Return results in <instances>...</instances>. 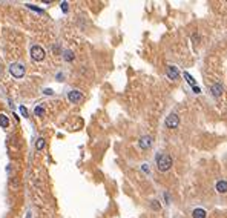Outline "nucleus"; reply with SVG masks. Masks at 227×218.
<instances>
[{
    "instance_id": "f257e3e1",
    "label": "nucleus",
    "mask_w": 227,
    "mask_h": 218,
    "mask_svg": "<svg viewBox=\"0 0 227 218\" xmlns=\"http://www.w3.org/2000/svg\"><path fill=\"white\" fill-rule=\"evenodd\" d=\"M173 164V160L169 154H158L157 155V167L160 172H167L170 171Z\"/></svg>"
},
{
    "instance_id": "f03ea898",
    "label": "nucleus",
    "mask_w": 227,
    "mask_h": 218,
    "mask_svg": "<svg viewBox=\"0 0 227 218\" xmlns=\"http://www.w3.org/2000/svg\"><path fill=\"white\" fill-rule=\"evenodd\" d=\"M44 55H46V52L44 49L40 45H32L31 46V59L34 61H42L44 59Z\"/></svg>"
},
{
    "instance_id": "7ed1b4c3",
    "label": "nucleus",
    "mask_w": 227,
    "mask_h": 218,
    "mask_svg": "<svg viewBox=\"0 0 227 218\" xmlns=\"http://www.w3.org/2000/svg\"><path fill=\"white\" fill-rule=\"evenodd\" d=\"M9 72L14 78H22L25 75V66L22 63H11L9 65Z\"/></svg>"
},
{
    "instance_id": "20e7f679",
    "label": "nucleus",
    "mask_w": 227,
    "mask_h": 218,
    "mask_svg": "<svg viewBox=\"0 0 227 218\" xmlns=\"http://www.w3.org/2000/svg\"><path fill=\"white\" fill-rule=\"evenodd\" d=\"M164 124H166L167 129H176L178 126H180V117H178L176 114L167 115V118H166V121H164Z\"/></svg>"
},
{
    "instance_id": "39448f33",
    "label": "nucleus",
    "mask_w": 227,
    "mask_h": 218,
    "mask_svg": "<svg viewBox=\"0 0 227 218\" xmlns=\"http://www.w3.org/2000/svg\"><path fill=\"white\" fill-rule=\"evenodd\" d=\"M166 75L172 80V82L180 80V71H178V68L176 66H173V65H169L166 68Z\"/></svg>"
},
{
    "instance_id": "423d86ee",
    "label": "nucleus",
    "mask_w": 227,
    "mask_h": 218,
    "mask_svg": "<svg viewBox=\"0 0 227 218\" xmlns=\"http://www.w3.org/2000/svg\"><path fill=\"white\" fill-rule=\"evenodd\" d=\"M68 100L71 101V103H80V101L83 100V94L80 91H69Z\"/></svg>"
},
{
    "instance_id": "0eeeda50",
    "label": "nucleus",
    "mask_w": 227,
    "mask_h": 218,
    "mask_svg": "<svg viewBox=\"0 0 227 218\" xmlns=\"http://www.w3.org/2000/svg\"><path fill=\"white\" fill-rule=\"evenodd\" d=\"M138 146L143 151H146V149H149L150 146H152V137H149V135H143L141 138L138 140Z\"/></svg>"
},
{
    "instance_id": "6e6552de",
    "label": "nucleus",
    "mask_w": 227,
    "mask_h": 218,
    "mask_svg": "<svg viewBox=\"0 0 227 218\" xmlns=\"http://www.w3.org/2000/svg\"><path fill=\"white\" fill-rule=\"evenodd\" d=\"M215 189H216V192H218V194H226V192H227V181H226V180H220V181H216Z\"/></svg>"
},
{
    "instance_id": "1a4fd4ad",
    "label": "nucleus",
    "mask_w": 227,
    "mask_h": 218,
    "mask_svg": "<svg viewBox=\"0 0 227 218\" xmlns=\"http://www.w3.org/2000/svg\"><path fill=\"white\" fill-rule=\"evenodd\" d=\"M222 91H224V88H222V84H220V83L212 84V86H210V92H212L213 97H220L222 94Z\"/></svg>"
},
{
    "instance_id": "9d476101",
    "label": "nucleus",
    "mask_w": 227,
    "mask_h": 218,
    "mask_svg": "<svg viewBox=\"0 0 227 218\" xmlns=\"http://www.w3.org/2000/svg\"><path fill=\"white\" fill-rule=\"evenodd\" d=\"M206 215H207V212L201 207L193 209V212H192V218H206Z\"/></svg>"
},
{
    "instance_id": "9b49d317",
    "label": "nucleus",
    "mask_w": 227,
    "mask_h": 218,
    "mask_svg": "<svg viewBox=\"0 0 227 218\" xmlns=\"http://www.w3.org/2000/svg\"><path fill=\"white\" fill-rule=\"evenodd\" d=\"M44 146H46V140H44L43 137L37 138V141H35V149H37V151H42V149H44Z\"/></svg>"
},
{
    "instance_id": "f8f14e48",
    "label": "nucleus",
    "mask_w": 227,
    "mask_h": 218,
    "mask_svg": "<svg viewBox=\"0 0 227 218\" xmlns=\"http://www.w3.org/2000/svg\"><path fill=\"white\" fill-rule=\"evenodd\" d=\"M0 126L2 128H8L9 126V120H8V117L5 114H0Z\"/></svg>"
},
{
    "instance_id": "ddd939ff",
    "label": "nucleus",
    "mask_w": 227,
    "mask_h": 218,
    "mask_svg": "<svg viewBox=\"0 0 227 218\" xmlns=\"http://www.w3.org/2000/svg\"><path fill=\"white\" fill-rule=\"evenodd\" d=\"M184 78H186V82H187L189 84H192V88H193V86H197V82H195L193 77H192V75H190L189 72H184Z\"/></svg>"
},
{
    "instance_id": "4468645a",
    "label": "nucleus",
    "mask_w": 227,
    "mask_h": 218,
    "mask_svg": "<svg viewBox=\"0 0 227 218\" xmlns=\"http://www.w3.org/2000/svg\"><path fill=\"white\" fill-rule=\"evenodd\" d=\"M63 59H65L66 61H72V60H74V54H72V51L66 49V51L63 52Z\"/></svg>"
},
{
    "instance_id": "2eb2a0df",
    "label": "nucleus",
    "mask_w": 227,
    "mask_h": 218,
    "mask_svg": "<svg viewBox=\"0 0 227 218\" xmlns=\"http://www.w3.org/2000/svg\"><path fill=\"white\" fill-rule=\"evenodd\" d=\"M150 207H152L154 211H160V209H161V204L158 203V200H150Z\"/></svg>"
},
{
    "instance_id": "dca6fc26",
    "label": "nucleus",
    "mask_w": 227,
    "mask_h": 218,
    "mask_svg": "<svg viewBox=\"0 0 227 218\" xmlns=\"http://www.w3.org/2000/svg\"><path fill=\"white\" fill-rule=\"evenodd\" d=\"M34 114H35V115H38V117H42V115H44V109L42 108V106H35Z\"/></svg>"
},
{
    "instance_id": "f3484780",
    "label": "nucleus",
    "mask_w": 227,
    "mask_h": 218,
    "mask_svg": "<svg viewBox=\"0 0 227 218\" xmlns=\"http://www.w3.org/2000/svg\"><path fill=\"white\" fill-rule=\"evenodd\" d=\"M20 112H22V115H25V117H28V109H26L25 106H20Z\"/></svg>"
},
{
    "instance_id": "a211bd4d",
    "label": "nucleus",
    "mask_w": 227,
    "mask_h": 218,
    "mask_svg": "<svg viewBox=\"0 0 227 218\" xmlns=\"http://www.w3.org/2000/svg\"><path fill=\"white\" fill-rule=\"evenodd\" d=\"M61 9L63 12H68V2H61Z\"/></svg>"
},
{
    "instance_id": "6ab92c4d",
    "label": "nucleus",
    "mask_w": 227,
    "mask_h": 218,
    "mask_svg": "<svg viewBox=\"0 0 227 218\" xmlns=\"http://www.w3.org/2000/svg\"><path fill=\"white\" fill-rule=\"evenodd\" d=\"M43 92H44L46 95H52V94H54V91H52V89H48V88H46V89H44Z\"/></svg>"
},
{
    "instance_id": "aec40b11",
    "label": "nucleus",
    "mask_w": 227,
    "mask_h": 218,
    "mask_svg": "<svg viewBox=\"0 0 227 218\" xmlns=\"http://www.w3.org/2000/svg\"><path fill=\"white\" fill-rule=\"evenodd\" d=\"M28 8H31V9H34V11H37V12H40V14H42V9H38V8H35V6H32V5H28Z\"/></svg>"
},
{
    "instance_id": "412c9836",
    "label": "nucleus",
    "mask_w": 227,
    "mask_h": 218,
    "mask_svg": "<svg viewBox=\"0 0 227 218\" xmlns=\"http://www.w3.org/2000/svg\"><path fill=\"white\" fill-rule=\"evenodd\" d=\"M193 92H195V94H199L201 91H199V88H198V86H193Z\"/></svg>"
},
{
    "instance_id": "4be33fe9",
    "label": "nucleus",
    "mask_w": 227,
    "mask_h": 218,
    "mask_svg": "<svg viewBox=\"0 0 227 218\" xmlns=\"http://www.w3.org/2000/svg\"><path fill=\"white\" fill-rule=\"evenodd\" d=\"M143 171H144V172H149V166H146V164H144V166H143Z\"/></svg>"
}]
</instances>
